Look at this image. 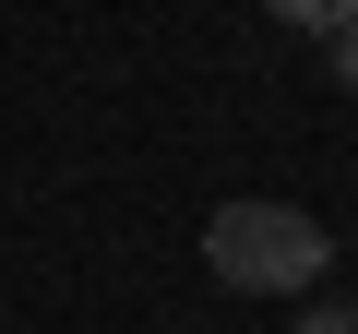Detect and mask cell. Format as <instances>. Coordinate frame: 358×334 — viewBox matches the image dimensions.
<instances>
[{"label": "cell", "instance_id": "1", "mask_svg": "<svg viewBox=\"0 0 358 334\" xmlns=\"http://www.w3.org/2000/svg\"><path fill=\"white\" fill-rule=\"evenodd\" d=\"M203 263L227 275V286H310L322 263H334V239H322V215L310 203H275V191H251V203H215L203 215Z\"/></svg>", "mask_w": 358, "mask_h": 334}, {"label": "cell", "instance_id": "4", "mask_svg": "<svg viewBox=\"0 0 358 334\" xmlns=\"http://www.w3.org/2000/svg\"><path fill=\"white\" fill-rule=\"evenodd\" d=\"M299 334H358V310H310V322H299Z\"/></svg>", "mask_w": 358, "mask_h": 334}, {"label": "cell", "instance_id": "3", "mask_svg": "<svg viewBox=\"0 0 358 334\" xmlns=\"http://www.w3.org/2000/svg\"><path fill=\"white\" fill-rule=\"evenodd\" d=\"M334 84H346V96H358V13H346V24H334Z\"/></svg>", "mask_w": 358, "mask_h": 334}, {"label": "cell", "instance_id": "2", "mask_svg": "<svg viewBox=\"0 0 358 334\" xmlns=\"http://www.w3.org/2000/svg\"><path fill=\"white\" fill-rule=\"evenodd\" d=\"M263 13H275V24H310V36H334V24L358 13V0H263Z\"/></svg>", "mask_w": 358, "mask_h": 334}]
</instances>
